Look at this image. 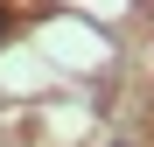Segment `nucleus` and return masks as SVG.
I'll use <instances>...</instances> for the list:
<instances>
[{"instance_id":"nucleus-1","label":"nucleus","mask_w":154,"mask_h":147,"mask_svg":"<svg viewBox=\"0 0 154 147\" xmlns=\"http://www.w3.org/2000/svg\"><path fill=\"white\" fill-rule=\"evenodd\" d=\"M7 28H14V21H7V0H0V42H7Z\"/></svg>"}]
</instances>
